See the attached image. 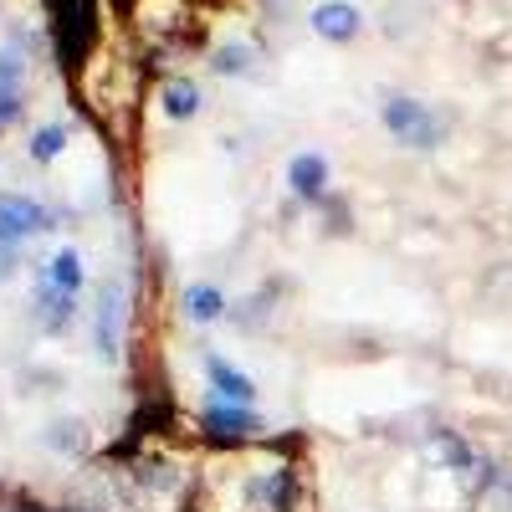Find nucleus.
I'll use <instances>...</instances> for the list:
<instances>
[{
	"mask_svg": "<svg viewBox=\"0 0 512 512\" xmlns=\"http://www.w3.org/2000/svg\"><path fill=\"white\" fill-rule=\"evenodd\" d=\"M52 11V36H57V57L67 67H82V57L98 41V6L93 0H47Z\"/></svg>",
	"mask_w": 512,
	"mask_h": 512,
	"instance_id": "1",
	"label": "nucleus"
},
{
	"mask_svg": "<svg viewBox=\"0 0 512 512\" xmlns=\"http://www.w3.org/2000/svg\"><path fill=\"white\" fill-rule=\"evenodd\" d=\"M379 118H384V128H390L395 139H405L410 149H431V144H441V134H446V123L425 108V103H415V98H384Z\"/></svg>",
	"mask_w": 512,
	"mask_h": 512,
	"instance_id": "2",
	"label": "nucleus"
},
{
	"mask_svg": "<svg viewBox=\"0 0 512 512\" xmlns=\"http://www.w3.org/2000/svg\"><path fill=\"white\" fill-rule=\"evenodd\" d=\"M52 231V210L31 195H0V262H11V246L26 236Z\"/></svg>",
	"mask_w": 512,
	"mask_h": 512,
	"instance_id": "3",
	"label": "nucleus"
},
{
	"mask_svg": "<svg viewBox=\"0 0 512 512\" xmlns=\"http://www.w3.org/2000/svg\"><path fill=\"white\" fill-rule=\"evenodd\" d=\"M98 354L103 359L123 354V287L118 282H108L98 297Z\"/></svg>",
	"mask_w": 512,
	"mask_h": 512,
	"instance_id": "4",
	"label": "nucleus"
},
{
	"mask_svg": "<svg viewBox=\"0 0 512 512\" xmlns=\"http://www.w3.org/2000/svg\"><path fill=\"white\" fill-rule=\"evenodd\" d=\"M200 425H205V436H216V441H246V436L262 431V420L241 405H210L200 415Z\"/></svg>",
	"mask_w": 512,
	"mask_h": 512,
	"instance_id": "5",
	"label": "nucleus"
},
{
	"mask_svg": "<svg viewBox=\"0 0 512 512\" xmlns=\"http://www.w3.org/2000/svg\"><path fill=\"white\" fill-rule=\"evenodd\" d=\"M359 11L349 6V0H328V6H318L313 11V31L323 36V41H354L359 36Z\"/></svg>",
	"mask_w": 512,
	"mask_h": 512,
	"instance_id": "6",
	"label": "nucleus"
},
{
	"mask_svg": "<svg viewBox=\"0 0 512 512\" xmlns=\"http://www.w3.org/2000/svg\"><path fill=\"white\" fill-rule=\"evenodd\" d=\"M205 374H210V384H216V395H221V400H231V405H251L256 384H251L236 364H226L221 354H210V359H205Z\"/></svg>",
	"mask_w": 512,
	"mask_h": 512,
	"instance_id": "7",
	"label": "nucleus"
},
{
	"mask_svg": "<svg viewBox=\"0 0 512 512\" xmlns=\"http://www.w3.org/2000/svg\"><path fill=\"white\" fill-rule=\"evenodd\" d=\"M287 185H292L297 195L318 200V195H323V185H328V159H323V154H297V159H292V169H287Z\"/></svg>",
	"mask_w": 512,
	"mask_h": 512,
	"instance_id": "8",
	"label": "nucleus"
},
{
	"mask_svg": "<svg viewBox=\"0 0 512 512\" xmlns=\"http://www.w3.org/2000/svg\"><path fill=\"white\" fill-rule=\"evenodd\" d=\"M41 282L57 287V292H67V297H77V287H82V256H77L72 246H62L52 262H47V272H41Z\"/></svg>",
	"mask_w": 512,
	"mask_h": 512,
	"instance_id": "9",
	"label": "nucleus"
},
{
	"mask_svg": "<svg viewBox=\"0 0 512 512\" xmlns=\"http://www.w3.org/2000/svg\"><path fill=\"white\" fill-rule=\"evenodd\" d=\"M36 308H41V328H47V333H62L72 323V297L47 287V282H41V292H36Z\"/></svg>",
	"mask_w": 512,
	"mask_h": 512,
	"instance_id": "10",
	"label": "nucleus"
},
{
	"mask_svg": "<svg viewBox=\"0 0 512 512\" xmlns=\"http://www.w3.org/2000/svg\"><path fill=\"white\" fill-rule=\"evenodd\" d=\"M185 308H190L195 323H210V318L226 313V297H221L216 287H190V292H185Z\"/></svg>",
	"mask_w": 512,
	"mask_h": 512,
	"instance_id": "11",
	"label": "nucleus"
},
{
	"mask_svg": "<svg viewBox=\"0 0 512 512\" xmlns=\"http://www.w3.org/2000/svg\"><path fill=\"white\" fill-rule=\"evenodd\" d=\"M164 113H169V118H195V113H200L195 82H169V88H164Z\"/></svg>",
	"mask_w": 512,
	"mask_h": 512,
	"instance_id": "12",
	"label": "nucleus"
},
{
	"mask_svg": "<svg viewBox=\"0 0 512 512\" xmlns=\"http://www.w3.org/2000/svg\"><path fill=\"white\" fill-rule=\"evenodd\" d=\"M62 144H67V128H62V123L41 128V134L31 139V159H36V164H52V159L62 154Z\"/></svg>",
	"mask_w": 512,
	"mask_h": 512,
	"instance_id": "13",
	"label": "nucleus"
},
{
	"mask_svg": "<svg viewBox=\"0 0 512 512\" xmlns=\"http://www.w3.org/2000/svg\"><path fill=\"white\" fill-rule=\"evenodd\" d=\"M246 67H251V47H241V41H231V47H221V52H216V72L241 77Z\"/></svg>",
	"mask_w": 512,
	"mask_h": 512,
	"instance_id": "14",
	"label": "nucleus"
},
{
	"mask_svg": "<svg viewBox=\"0 0 512 512\" xmlns=\"http://www.w3.org/2000/svg\"><path fill=\"white\" fill-rule=\"evenodd\" d=\"M21 52H0V88H21Z\"/></svg>",
	"mask_w": 512,
	"mask_h": 512,
	"instance_id": "15",
	"label": "nucleus"
},
{
	"mask_svg": "<svg viewBox=\"0 0 512 512\" xmlns=\"http://www.w3.org/2000/svg\"><path fill=\"white\" fill-rule=\"evenodd\" d=\"M21 113V88H0V128Z\"/></svg>",
	"mask_w": 512,
	"mask_h": 512,
	"instance_id": "16",
	"label": "nucleus"
}]
</instances>
